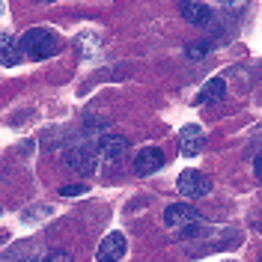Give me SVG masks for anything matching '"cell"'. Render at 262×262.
<instances>
[{
    "label": "cell",
    "mask_w": 262,
    "mask_h": 262,
    "mask_svg": "<svg viewBox=\"0 0 262 262\" xmlns=\"http://www.w3.org/2000/svg\"><path fill=\"white\" fill-rule=\"evenodd\" d=\"M18 48L21 54H27L33 60H48L51 54H57L60 51V42H57V36L45 27H33L21 36V42H18Z\"/></svg>",
    "instance_id": "obj_1"
},
{
    "label": "cell",
    "mask_w": 262,
    "mask_h": 262,
    "mask_svg": "<svg viewBox=\"0 0 262 262\" xmlns=\"http://www.w3.org/2000/svg\"><path fill=\"white\" fill-rule=\"evenodd\" d=\"M179 191L188 200H200V196H206L212 191V179L206 173H200V170H185L179 176Z\"/></svg>",
    "instance_id": "obj_2"
},
{
    "label": "cell",
    "mask_w": 262,
    "mask_h": 262,
    "mask_svg": "<svg viewBox=\"0 0 262 262\" xmlns=\"http://www.w3.org/2000/svg\"><path fill=\"white\" fill-rule=\"evenodd\" d=\"M125 247H128L125 235H122V232H111V235L101 238V245H98V250H96V259L98 262H116V259H122Z\"/></svg>",
    "instance_id": "obj_3"
},
{
    "label": "cell",
    "mask_w": 262,
    "mask_h": 262,
    "mask_svg": "<svg viewBox=\"0 0 262 262\" xmlns=\"http://www.w3.org/2000/svg\"><path fill=\"white\" fill-rule=\"evenodd\" d=\"M164 164V152L158 146H146L140 149L137 155H134V173L137 176H149V173H155V170H161Z\"/></svg>",
    "instance_id": "obj_4"
},
{
    "label": "cell",
    "mask_w": 262,
    "mask_h": 262,
    "mask_svg": "<svg viewBox=\"0 0 262 262\" xmlns=\"http://www.w3.org/2000/svg\"><path fill=\"white\" fill-rule=\"evenodd\" d=\"M194 221H200V212H196L194 206H188V203H173L164 212V224L167 227H188Z\"/></svg>",
    "instance_id": "obj_5"
},
{
    "label": "cell",
    "mask_w": 262,
    "mask_h": 262,
    "mask_svg": "<svg viewBox=\"0 0 262 262\" xmlns=\"http://www.w3.org/2000/svg\"><path fill=\"white\" fill-rule=\"evenodd\" d=\"M203 143H206V134H203V128H200V125H185V128L179 131V146H182V155H188V158L200 155Z\"/></svg>",
    "instance_id": "obj_6"
},
{
    "label": "cell",
    "mask_w": 262,
    "mask_h": 262,
    "mask_svg": "<svg viewBox=\"0 0 262 262\" xmlns=\"http://www.w3.org/2000/svg\"><path fill=\"white\" fill-rule=\"evenodd\" d=\"M98 149H101V158H104V161H116V158L128 149V140L119 137V134H104V137L98 140Z\"/></svg>",
    "instance_id": "obj_7"
},
{
    "label": "cell",
    "mask_w": 262,
    "mask_h": 262,
    "mask_svg": "<svg viewBox=\"0 0 262 262\" xmlns=\"http://www.w3.org/2000/svg\"><path fill=\"white\" fill-rule=\"evenodd\" d=\"M0 63L3 66H18L21 63V48H18L15 36H9V33L0 36Z\"/></svg>",
    "instance_id": "obj_8"
},
{
    "label": "cell",
    "mask_w": 262,
    "mask_h": 262,
    "mask_svg": "<svg viewBox=\"0 0 262 262\" xmlns=\"http://www.w3.org/2000/svg\"><path fill=\"white\" fill-rule=\"evenodd\" d=\"M224 93H227V81H224V78H212V81H206V86L200 90V96H196V104L214 101V98H221Z\"/></svg>",
    "instance_id": "obj_9"
},
{
    "label": "cell",
    "mask_w": 262,
    "mask_h": 262,
    "mask_svg": "<svg viewBox=\"0 0 262 262\" xmlns=\"http://www.w3.org/2000/svg\"><path fill=\"white\" fill-rule=\"evenodd\" d=\"M182 12H185L188 21H194V24H206L212 18V9L206 3H182Z\"/></svg>",
    "instance_id": "obj_10"
},
{
    "label": "cell",
    "mask_w": 262,
    "mask_h": 262,
    "mask_svg": "<svg viewBox=\"0 0 262 262\" xmlns=\"http://www.w3.org/2000/svg\"><path fill=\"white\" fill-rule=\"evenodd\" d=\"M42 262H75V259H72L66 250H54V253H48V256H45Z\"/></svg>",
    "instance_id": "obj_11"
},
{
    "label": "cell",
    "mask_w": 262,
    "mask_h": 262,
    "mask_svg": "<svg viewBox=\"0 0 262 262\" xmlns=\"http://www.w3.org/2000/svg\"><path fill=\"white\" fill-rule=\"evenodd\" d=\"M63 196H72V194H86V188L83 185H66L63 191H60Z\"/></svg>",
    "instance_id": "obj_12"
},
{
    "label": "cell",
    "mask_w": 262,
    "mask_h": 262,
    "mask_svg": "<svg viewBox=\"0 0 262 262\" xmlns=\"http://www.w3.org/2000/svg\"><path fill=\"white\" fill-rule=\"evenodd\" d=\"M206 54V45H191L188 48V57H203Z\"/></svg>",
    "instance_id": "obj_13"
},
{
    "label": "cell",
    "mask_w": 262,
    "mask_h": 262,
    "mask_svg": "<svg viewBox=\"0 0 262 262\" xmlns=\"http://www.w3.org/2000/svg\"><path fill=\"white\" fill-rule=\"evenodd\" d=\"M0 12H3V3H0Z\"/></svg>",
    "instance_id": "obj_14"
},
{
    "label": "cell",
    "mask_w": 262,
    "mask_h": 262,
    "mask_svg": "<svg viewBox=\"0 0 262 262\" xmlns=\"http://www.w3.org/2000/svg\"><path fill=\"white\" fill-rule=\"evenodd\" d=\"M227 262H235V259H227Z\"/></svg>",
    "instance_id": "obj_15"
}]
</instances>
